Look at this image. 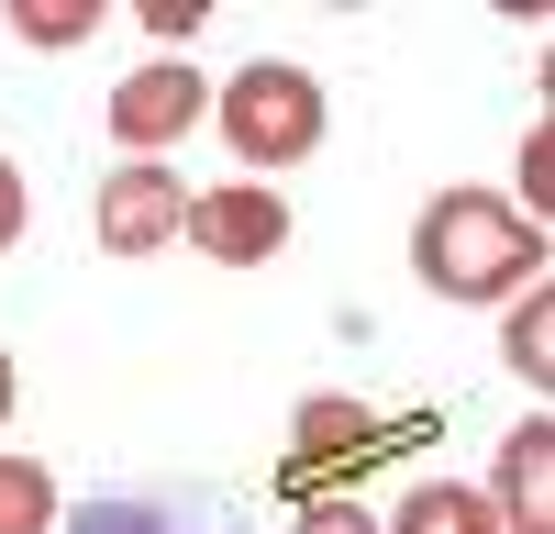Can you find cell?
Returning a JSON list of instances; mask_svg holds the SVG:
<instances>
[{
    "label": "cell",
    "mask_w": 555,
    "mask_h": 534,
    "mask_svg": "<svg viewBox=\"0 0 555 534\" xmlns=\"http://www.w3.org/2000/svg\"><path fill=\"white\" fill-rule=\"evenodd\" d=\"M12 34L23 44H89L101 34V0H12Z\"/></svg>",
    "instance_id": "cell-10"
},
{
    "label": "cell",
    "mask_w": 555,
    "mask_h": 534,
    "mask_svg": "<svg viewBox=\"0 0 555 534\" xmlns=\"http://www.w3.org/2000/svg\"><path fill=\"white\" fill-rule=\"evenodd\" d=\"M222 134L245 167H300L322 145V78L289 56H256L245 78H222Z\"/></svg>",
    "instance_id": "cell-2"
},
{
    "label": "cell",
    "mask_w": 555,
    "mask_h": 534,
    "mask_svg": "<svg viewBox=\"0 0 555 534\" xmlns=\"http://www.w3.org/2000/svg\"><path fill=\"white\" fill-rule=\"evenodd\" d=\"M489 512L512 534H555V423H522L489 468Z\"/></svg>",
    "instance_id": "cell-7"
},
{
    "label": "cell",
    "mask_w": 555,
    "mask_h": 534,
    "mask_svg": "<svg viewBox=\"0 0 555 534\" xmlns=\"http://www.w3.org/2000/svg\"><path fill=\"white\" fill-rule=\"evenodd\" d=\"M89 223H101V245H112V256H167V234L190 223V190H178L156 156H133V167L101 178V212H89Z\"/></svg>",
    "instance_id": "cell-3"
},
{
    "label": "cell",
    "mask_w": 555,
    "mask_h": 534,
    "mask_svg": "<svg viewBox=\"0 0 555 534\" xmlns=\"http://www.w3.org/2000/svg\"><path fill=\"white\" fill-rule=\"evenodd\" d=\"M300 534H378V523H366L356 501H322V512H300Z\"/></svg>",
    "instance_id": "cell-14"
},
{
    "label": "cell",
    "mask_w": 555,
    "mask_h": 534,
    "mask_svg": "<svg viewBox=\"0 0 555 534\" xmlns=\"http://www.w3.org/2000/svg\"><path fill=\"white\" fill-rule=\"evenodd\" d=\"M411 267H423V290H444V301H512L544 267V234H533V212H512L500 190H444L411 223Z\"/></svg>",
    "instance_id": "cell-1"
},
{
    "label": "cell",
    "mask_w": 555,
    "mask_h": 534,
    "mask_svg": "<svg viewBox=\"0 0 555 534\" xmlns=\"http://www.w3.org/2000/svg\"><path fill=\"white\" fill-rule=\"evenodd\" d=\"M356 434H366L356 400H311V412H300V445H356Z\"/></svg>",
    "instance_id": "cell-12"
},
{
    "label": "cell",
    "mask_w": 555,
    "mask_h": 534,
    "mask_svg": "<svg viewBox=\"0 0 555 534\" xmlns=\"http://www.w3.org/2000/svg\"><path fill=\"white\" fill-rule=\"evenodd\" d=\"M201 89H211V78H190L178 56H167V67H133V78L112 89V134H122L133 156H156V145H178V134L201 123Z\"/></svg>",
    "instance_id": "cell-5"
},
{
    "label": "cell",
    "mask_w": 555,
    "mask_h": 534,
    "mask_svg": "<svg viewBox=\"0 0 555 534\" xmlns=\"http://www.w3.org/2000/svg\"><path fill=\"white\" fill-rule=\"evenodd\" d=\"M0 534H56V479L34 457H0Z\"/></svg>",
    "instance_id": "cell-9"
},
{
    "label": "cell",
    "mask_w": 555,
    "mask_h": 534,
    "mask_svg": "<svg viewBox=\"0 0 555 534\" xmlns=\"http://www.w3.org/2000/svg\"><path fill=\"white\" fill-rule=\"evenodd\" d=\"M67 534H245V523L201 490H101V501H78Z\"/></svg>",
    "instance_id": "cell-6"
},
{
    "label": "cell",
    "mask_w": 555,
    "mask_h": 534,
    "mask_svg": "<svg viewBox=\"0 0 555 534\" xmlns=\"http://www.w3.org/2000/svg\"><path fill=\"white\" fill-rule=\"evenodd\" d=\"M0 423H12V356H0Z\"/></svg>",
    "instance_id": "cell-15"
},
{
    "label": "cell",
    "mask_w": 555,
    "mask_h": 534,
    "mask_svg": "<svg viewBox=\"0 0 555 534\" xmlns=\"http://www.w3.org/2000/svg\"><path fill=\"white\" fill-rule=\"evenodd\" d=\"M544 345H555V301L533 290V301H522V323H512V368H522V379H544V368H555Z\"/></svg>",
    "instance_id": "cell-11"
},
{
    "label": "cell",
    "mask_w": 555,
    "mask_h": 534,
    "mask_svg": "<svg viewBox=\"0 0 555 534\" xmlns=\"http://www.w3.org/2000/svg\"><path fill=\"white\" fill-rule=\"evenodd\" d=\"M23 212H34V201H23V167L0 156V245H23Z\"/></svg>",
    "instance_id": "cell-13"
},
{
    "label": "cell",
    "mask_w": 555,
    "mask_h": 534,
    "mask_svg": "<svg viewBox=\"0 0 555 534\" xmlns=\"http://www.w3.org/2000/svg\"><path fill=\"white\" fill-rule=\"evenodd\" d=\"M201 256H222V267H256V256H278L289 245V201L278 190H256V178H234V190H211V201H190V223H178Z\"/></svg>",
    "instance_id": "cell-4"
},
{
    "label": "cell",
    "mask_w": 555,
    "mask_h": 534,
    "mask_svg": "<svg viewBox=\"0 0 555 534\" xmlns=\"http://www.w3.org/2000/svg\"><path fill=\"white\" fill-rule=\"evenodd\" d=\"M400 534H500V512H489V490H455V479H423L400 501Z\"/></svg>",
    "instance_id": "cell-8"
}]
</instances>
